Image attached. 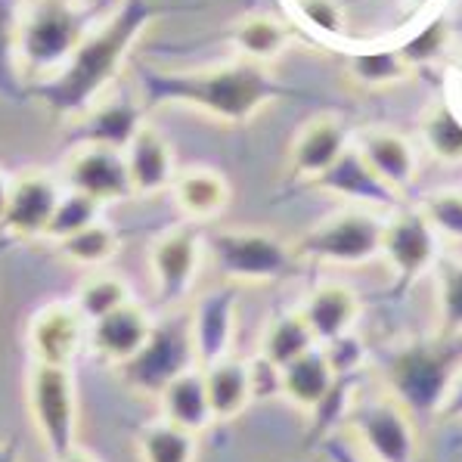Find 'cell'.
<instances>
[{"mask_svg":"<svg viewBox=\"0 0 462 462\" xmlns=\"http://www.w3.org/2000/svg\"><path fill=\"white\" fill-rule=\"evenodd\" d=\"M143 94L152 99V106H183L220 125L236 127L267 109L282 94V88L273 81L267 66L236 60L189 72H146Z\"/></svg>","mask_w":462,"mask_h":462,"instance_id":"cell-1","label":"cell"},{"mask_svg":"<svg viewBox=\"0 0 462 462\" xmlns=\"http://www.w3.org/2000/svg\"><path fill=\"white\" fill-rule=\"evenodd\" d=\"M462 373V336H422L388 347L382 382L416 419L435 416L447 403Z\"/></svg>","mask_w":462,"mask_h":462,"instance_id":"cell-2","label":"cell"},{"mask_svg":"<svg viewBox=\"0 0 462 462\" xmlns=\"http://www.w3.org/2000/svg\"><path fill=\"white\" fill-rule=\"evenodd\" d=\"M88 34V19L75 0H25L13 56L25 75H56L75 60Z\"/></svg>","mask_w":462,"mask_h":462,"instance_id":"cell-3","label":"cell"},{"mask_svg":"<svg viewBox=\"0 0 462 462\" xmlns=\"http://www.w3.org/2000/svg\"><path fill=\"white\" fill-rule=\"evenodd\" d=\"M205 254L215 261L217 273L233 286H264L286 280L301 258L295 245L270 230L254 226H226L205 236Z\"/></svg>","mask_w":462,"mask_h":462,"instance_id":"cell-4","label":"cell"},{"mask_svg":"<svg viewBox=\"0 0 462 462\" xmlns=\"http://www.w3.org/2000/svg\"><path fill=\"white\" fill-rule=\"evenodd\" d=\"M382 230H385V217H379V211L347 205L308 226L292 245L301 261L329 267H364L382 258Z\"/></svg>","mask_w":462,"mask_h":462,"instance_id":"cell-5","label":"cell"},{"mask_svg":"<svg viewBox=\"0 0 462 462\" xmlns=\"http://www.w3.org/2000/svg\"><path fill=\"white\" fill-rule=\"evenodd\" d=\"M25 397L34 431L50 459L78 447V388L72 369L32 364Z\"/></svg>","mask_w":462,"mask_h":462,"instance_id":"cell-6","label":"cell"},{"mask_svg":"<svg viewBox=\"0 0 462 462\" xmlns=\"http://www.w3.org/2000/svg\"><path fill=\"white\" fill-rule=\"evenodd\" d=\"M196 364V347L189 336V317H168L152 326V336L127 364L116 369L134 394L159 397L177 375Z\"/></svg>","mask_w":462,"mask_h":462,"instance_id":"cell-7","label":"cell"},{"mask_svg":"<svg viewBox=\"0 0 462 462\" xmlns=\"http://www.w3.org/2000/svg\"><path fill=\"white\" fill-rule=\"evenodd\" d=\"M345 425L357 435L369 462H416V416L391 394L357 397Z\"/></svg>","mask_w":462,"mask_h":462,"instance_id":"cell-8","label":"cell"},{"mask_svg":"<svg viewBox=\"0 0 462 462\" xmlns=\"http://www.w3.org/2000/svg\"><path fill=\"white\" fill-rule=\"evenodd\" d=\"M205 258V236L193 224L171 226L149 245V273L162 308H177L193 292Z\"/></svg>","mask_w":462,"mask_h":462,"instance_id":"cell-9","label":"cell"},{"mask_svg":"<svg viewBox=\"0 0 462 462\" xmlns=\"http://www.w3.org/2000/svg\"><path fill=\"white\" fill-rule=\"evenodd\" d=\"M440 236L419 208H394L385 217L382 230V258L388 261L391 273L397 276V286H413L419 276L435 270L440 258Z\"/></svg>","mask_w":462,"mask_h":462,"instance_id":"cell-10","label":"cell"},{"mask_svg":"<svg viewBox=\"0 0 462 462\" xmlns=\"http://www.w3.org/2000/svg\"><path fill=\"white\" fill-rule=\"evenodd\" d=\"M90 323L81 317L75 301H50L28 319L25 345L32 364L44 366H75L88 347Z\"/></svg>","mask_w":462,"mask_h":462,"instance_id":"cell-11","label":"cell"},{"mask_svg":"<svg viewBox=\"0 0 462 462\" xmlns=\"http://www.w3.org/2000/svg\"><path fill=\"white\" fill-rule=\"evenodd\" d=\"M62 187L97 199L99 205L125 202L134 196L122 149L103 143H78L62 165Z\"/></svg>","mask_w":462,"mask_h":462,"instance_id":"cell-12","label":"cell"},{"mask_svg":"<svg viewBox=\"0 0 462 462\" xmlns=\"http://www.w3.org/2000/svg\"><path fill=\"white\" fill-rule=\"evenodd\" d=\"M236 317H239V292L233 282L208 289L193 304L189 314V336L196 347V364L208 366L230 357L233 338H236Z\"/></svg>","mask_w":462,"mask_h":462,"instance_id":"cell-13","label":"cell"},{"mask_svg":"<svg viewBox=\"0 0 462 462\" xmlns=\"http://www.w3.org/2000/svg\"><path fill=\"white\" fill-rule=\"evenodd\" d=\"M62 183L50 171H23L13 177L10 208L4 217V230L19 239H44L53 211L62 199Z\"/></svg>","mask_w":462,"mask_h":462,"instance_id":"cell-14","label":"cell"},{"mask_svg":"<svg viewBox=\"0 0 462 462\" xmlns=\"http://www.w3.org/2000/svg\"><path fill=\"white\" fill-rule=\"evenodd\" d=\"M351 143L354 140L347 134L345 118L332 116V112L308 118L298 127L292 146H289V174L295 180L314 183L317 177H323L326 171L336 165Z\"/></svg>","mask_w":462,"mask_h":462,"instance_id":"cell-15","label":"cell"},{"mask_svg":"<svg viewBox=\"0 0 462 462\" xmlns=\"http://www.w3.org/2000/svg\"><path fill=\"white\" fill-rule=\"evenodd\" d=\"M354 146L366 159V165L379 174L394 196H407V189L416 183L419 174V155L416 146L394 127H366L354 137Z\"/></svg>","mask_w":462,"mask_h":462,"instance_id":"cell-16","label":"cell"},{"mask_svg":"<svg viewBox=\"0 0 462 462\" xmlns=\"http://www.w3.org/2000/svg\"><path fill=\"white\" fill-rule=\"evenodd\" d=\"M152 326L155 319L149 317L146 308H140L137 301H127L125 308L112 310L109 317L90 323L88 347L97 360L118 369L146 345L149 336H152Z\"/></svg>","mask_w":462,"mask_h":462,"instance_id":"cell-17","label":"cell"},{"mask_svg":"<svg viewBox=\"0 0 462 462\" xmlns=\"http://www.w3.org/2000/svg\"><path fill=\"white\" fill-rule=\"evenodd\" d=\"M314 187L336 199H345V202L360 205V208H373V211L397 208V202H401V196H394L385 183L379 180V174L366 165V159L360 155V149L354 143L345 149V155H341L323 177H317Z\"/></svg>","mask_w":462,"mask_h":462,"instance_id":"cell-18","label":"cell"},{"mask_svg":"<svg viewBox=\"0 0 462 462\" xmlns=\"http://www.w3.org/2000/svg\"><path fill=\"white\" fill-rule=\"evenodd\" d=\"M127 174H131L134 196H159L171 189L177 177V159L168 137L155 125L143 122L140 131L125 146Z\"/></svg>","mask_w":462,"mask_h":462,"instance_id":"cell-19","label":"cell"},{"mask_svg":"<svg viewBox=\"0 0 462 462\" xmlns=\"http://www.w3.org/2000/svg\"><path fill=\"white\" fill-rule=\"evenodd\" d=\"M298 310L314 332L317 345H329V341L354 332L364 304H360V295L345 282H319L317 289L304 295Z\"/></svg>","mask_w":462,"mask_h":462,"instance_id":"cell-20","label":"cell"},{"mask_svg":"<svg viewBox=\"0 0 462 462\" xmlns=\"http://www.w3.org/2000/svg\"><path fill=\"white\" fill-rule=\"evenodd\" d=\"M171 196L174 205L189 224H205V220H215L226 211L230 205V180H226L220 171L193 165L177 171L174 183H171Z\"/></svg>","mask_w":462,"mask_h":462,"instance_id":"cell-21","label":"cell"},{"mask_svg":"<svg viewBox=\"0 0 462 462\" xmlns=\"http://www.w3.org/2000/svg\"><path fill=\"white\" fill-rule=\"evenodd\" d=\"M140 125H143V112L134 99L122 94L94 99L84 116H78V143H103L125 152Z\"/></svg>","mask_w":462,"mask_h":462,"instance_id":"cell-22","label":"cell"},{"mask_svg":"<svg viewBox=\"0 0 462 462\" xmlns=\"http://www.w3.org/2000/svg\"><path fill=\"white\" fill-rule=\"evenodd\" d=\"M155 401H159L162 419L171 425H177V429H187V431H193V435H202V431H208L211 425H215V413H211V401H208V388H205L202 366H193L183 375H177Z\"/></svg>","mask_w":462,"mask_h":462,"instance_id":"cell-23","label":"cell"},{"mask_svg":"<svg viewBox=\"0 0 462 462\" xmlns=\"http://www.w3.org/2000/svg\"><path fill=\"white\" fill-rule=\"evenodd\" d=\"M338 375L332 369L323 347H310L289 366H282V401H289L301 413H314L336 388Z\"/></svg>","mask_w":462,"mask_h":462,"instance_id":"cell-24","label":"cell"},{"mask_svg":"<svg viewBox=\"0 0 462 462\" xmlns=\"http://www.w3.org/2000/svg\"><path fill=\"white\" fill-rule=\"evenodd\" d=\"M289 44H292V28L273 13H248L230 25V47L239 53V60L258 66L280 60Z\"/></svg>","mask_w":462,"mask_h":462,"instance_id":"cell-25","label":"cell"},{"mask_svg":"<svg viewBox=\"0 0 462 462\" xmlns=\"http://www.w3.org/2000/svg\"><path fill=\"white\" fill-rule=\"evenodd\" d=\"M205 388H208L211 413L215 422H233L248 410V403H254L252 397V375H248V360L239 357H224L217 364L202 366Z\"/></svg>","mask_w":462,"mask_h":462,"instance_id":"cell-26","label":"cell"},{"mask_svg":"<svg viewBox=\"0 0 462 462\" xmlns=\"http://www.w3.org/2000/svg\"><path fill=\"white\" fill-rule=\"evenodd\" d=\"M310 347H317V338L310 332V326L304 323L301 310H282V314L270 317L258 341L261 357H267L280 369L298 360L301 354H308Z\"/></svg>","mask_w":462,"mask_h":462,"instance_id":"cell-27","label":"cell"},{"mask_svg":"<svg viewBox=\"0 0 462 462\" xmlns=\"http://www.w3.org/2000/svg\"><path fill=\"white\" fill-rule=\"evenodd\" d=\"M345 75L360 90H391L416 78V69L403 60L401 50H373V53H354L345 62Z\"/></svg>","mask_w":462,"mask_h":462,"instance_id":"cell-28","label":"cell"},{"mask_svg":"<svg viewBox=\"0 0 462 462\" xmlns=\"http://www.w3.org/2000/svg\"><path fill=\"white\" fill-rule=\"evenodd\" d=\"M419 137L438 162L462 165V122L444 99L425 106L422 118H419Z\"/></svg>","mask_w":462,"mask_h":462,"instance_id":"cell-29","label":"cell"},{"mask_svg":"<svg viewBox=\"0 0 462 462\" xmlns=\"http://www.w3.org/2000/svg\"><path fill=\"white\" fill-rule=\"evenodd\" d=\"M199 435L187 429L155 419L137 431V457L140 462H196Z\"/></svg>","mask_w":462,"mask_h":462,"instance_id":"cell-30","label":"cell"},{"mask_svg":"<svg viewBox=\"0 0 462 462\" xmlns=\"http://www.w3.org/2000/svg\"><path fill=\"white\" fill-rule=\"evenodd\" d=\"M53 245H56V252L69 261V264L99 270L118 254L122 239H118L116 226L106 224V220H97V224L84 226V230H78L75 236L62 239V243H53Z\"/></svg>","mask_w":462,"mask_h":462,"instance_id":"cell-31","label":"cell"},{"mask_svg":"<svg viewBox=\"0 0 462 462\" xmlns=\"http://www.w3.org/2000/svg\"><path fill=\"white\" fill-rule=\"evenodd\" d=\"M72 301L88 323H97V319L109 317L112 310L125 308L127 301H134V295H131V286H127L118 273L97 270V273H90L88 280L78 286Z\"/></svg>","mask_w":462,"mask_h":462,"instance_id":"cell-32","label":"cell"},{"mask_svg":"<svg viewBox=\"0 0 462 462\" xmlns=\"http://www.w3.org/2000/svg\"><path fill=\"white\" fill-rule=\"evenodd\" d=\"M435 310L440 336H462V258L444 254L435 264Z\"/></svg>","mask_w":462,"mask_h":462,"instance_id":"cell-33","label":"cell"},{"mask_svg":"<svg viewBox=\"0 0 462 462\" xmlns=\"http://www.w3.org/2000/svg\"><path fill=\"white\" fill-rule=\"evenodd\" d=\"M103 208L106 205H99L97 199L78 193V189H62V199H60V205H56L53 220H50L44 239H50V243H62V239L75 236L78 230L103 220Z\"/></svg>","mask_w":462,"mask_h":462,"instance_id":"cell-34","label":"cell"},{"mask_svg":"<svg viewBox=\"0 0 462 462\" xmlns=\"http://www.w3.org/2000/svg\"><path fill=\"white\" fill-rule=\"evenodd\" d=\"M416 208L422 211L440 239L462 245V189H435Z\"/></svg>","mask_w":462,"mask_h":462,"instance_id":"cell-35","label":"cell"},{"mask_svg":"<svg viewBox=\"0 0 462 462\" xmlns=\"http://www.w3.org/2000/svg\"><path fill=\"white\" fill-rule=\"evenodd\" d=\"M450 23L447 19H435V23H429L422 28V32L416 34V38H410L403 47H397L403 53V60L410 62V66L416 69H429L435 66V62L440 60V56L447 53V47H450Z\"/></svg>","mask_w":462,"mask_h":462,"instance_id":"cell-36","label":"cell"},{"mask_svg":"<svg viewBox=\"0 0 462 462\" xmlns=\"http://www.w3.org/2000/svg\"><path fill=\"white\" fill-rule=\"evenodd\" d=\"M298 13L310 28L323 34H345L347 28V13L341 6V0H298Z\"/></svg>","mask_w":462,"mask_h":462,"instance_id":"cell-37","label":"cell"},{"mask_svg":"<svg viewBox=\"0 0 462 462\" xmlns=\"http://www.w3.org/2000/svg\"><path fill=\"white\" fill-rule=\"evenodd\" d=\"M319 347L326 351V357H329V364H332V369H336L338 379H345V375H357L360 369L366 366V345L354 336V332H347V336L329 341V345H319Z\"/></svg>","mask_w":462,"mask_h":462,"instance_id":"cell-38","label":"cell"},{"mask_svg":"<svg viewBox=\"0 0 462 462\" xmlns=\"http://www.w3.org/2000/svg\"><path fill=\"white\" fill-rule=\"evenodd\" d=\"M248 375H252V397L254 401H276L282 397V369L270 364L267 357L254 354L248 360Z\"/></svg>","mask_w":462,"mask_h":462,"instance_id":"cell-39","label":"cell"},{"mask_svg":"<svg viewBox=\"0 0 462 462\" xmlns=\"http://www.w3.org/2000/svg\"><path fill=\"white\" fill-rule=\"evenodd\" d=\"M319 453H323L326 462H369L364 453L354 450V447L347 444V440H341L338 435L319 440Z\"/></svg>","mask_w":462,"mask_h":462,"instance_id":"cell-40","label":"cell"},{"mask_svg":"<svg viewBox=\"0 0 462 462\" xmlns=\"http://www.w3.org/2000/svg\"><path fill=\"white\" fill-rule=\"evenodd\" d=\"M438 419H444V422H462V373L450 391V397H447V403L440 407Z\"/></svg>","mask_w":462,"mask_h":462,"instance_id":"cell-41","label":"cell"},{"mask_svg":"<svg viewBox=\"0 0 462 462\" xmlns=\"http://www.w3.org/2000/svg\"><path fill=\"white\" fill-rule=\"evenodd\" d=\"M10 189H13V177L0 168V224L6 217V208H10Z\"/></svg>","mask_w":462,"mask_h":462,"instance_id":"cell-42","label":"cell"},{"mask_svg":"<svg viewBox=\"0 0 462 462\" xmlns=\"http://www.w3.org/2000/svg\"><path fill=\"white\" fill-rule=\"evenodd\" d=\"M0 462H19V440L13 435L0 440Z\"/></svg>","mask_w":462,"mask_h":462,"instance_id":"cell-43","label":"cell"},{"mask_svg":"<svg viewBox=\"0 0 462 462\" xmlns=\"http://www.w3.org/2000/svg\"><path fill=\"white\" fill-rule=\"evenodd\" d=\"M53 462H103V459H97L94 453L81 450V447H72V450L62 453V457H56Z\"/></svg>","mask_w":462,"mask_h":462,"instance_id":"cell-44","label":"cell"},{"mask_svg":"<svg viewBox=\"0 0 462 462\" xmlns=\"http://www.w3.org/2000/svg\"><path fill=\"white\" fill-rule=\"evenodd\" d=\"M407 4H413V6H425V4H431V0H407Z\"/></svg>","mask_w":462,"mask_h":462,"instance_id":"cell-45","label":"cell"},{"mask_svg":"<svg viewBox=\"0 0 462 462\" xmlns=\"http://www.w3.org/2000/svg\"><path fill=\"white\" fill-rule=\"evenodd\" d=\"M459 75H462V56H459Z\"/></svg>","mask_w":462,"mask_h":462,"instance_id":"cell-46","label":"cell"}]
</instances>
